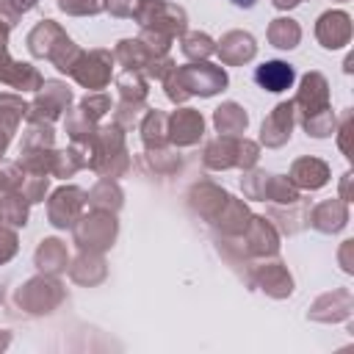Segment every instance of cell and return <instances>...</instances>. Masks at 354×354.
I'll list each match as a JSON object with an SVG mask.
<instances>
[{"instance_id":"7a4b0ae2","label":"cell","mask_w":354,"mask_h":354,"mask_svg":"<svg viewBox=\"0 0 354 354\" xmlns=\"http://www.w3.org/2000/svg\"><path fill=\"white\" fill-rule=\"evenodd\" d=\"M232 3H238V6H252L254 0H232Z\"/></svg>"},{"instance_id":"6da1fadb","label":"cell","mask_w":354,"mask_h":354,"mask_svg":"<svg viewBox=\"0 0 354 354\" xmlns=\"http://www.w3.org/2000/svg\"><path fill=\"white\" fill-rule=\"evenodd\" d=\"M254 80H257V86L266 88V91H285V88L293 86L296 72H293V66L285 64V61H266V64H260V66L254 69Z\"/></svg>"}]
</instances>
